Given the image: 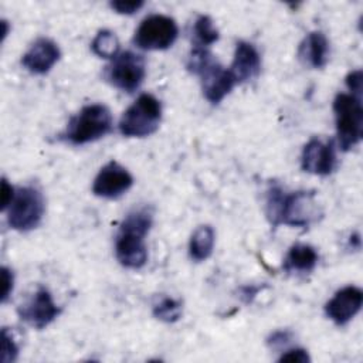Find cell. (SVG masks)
<instances>
[{"instance_id":"obj_2","label":"cell","mask_w":363,"mask_h":363,"mask_svg":"<svg viewBox=\"0 0 363 363\" xmlns=\"http://www.w3.org/2000/svg\"><path fill=\"white\" fill-rule=\"evenodd\" d=\"M112 126L113 118L109 108L104 104H89L69 119L62 138L71 145H85L108 135Z\"/></svg>"},{"instance_id":"obj_7","label":"cell","mask_w":363,"mask_h":363,"mask_svg":"<svg viewBox=\"0 0 363 363\" xmlns=\"http://www.w3.org/2000/svg\"><path fill=\"white\" fill-rule=\"evenodd\" d=\"M179 35L176 21L163 14H152L143 18L133 35V44L145 51H162L174 44Z\"/></svg>"},{"instance_id":"obj_15","label":"cell","mask_w":363,"mask_h":363,"mask_svg":"<svg viewBox=\"0 0 363 363\" xmlns=\"http://www.w3.org/2000/svg\"><path fill=\"white\" fill-rule=\"evenodd\" d=\"M230 71L235 78L237 84L248 82L259 75L261 57L254 44L248 41H238L235 44L234 58Z\"/></svg>"},{"instance_id":"obj_21","label":"cell","mask_w":363,"mask_h":363,"mask_svg":"<svg viewBox=\"0 0 363 363\" xmlns=\"http://www.w3.org/2000/svg\"><path fill=\"white\" fill-rule=\"evenodd\" d=\"M182 302L179 299L164 296L153 305V316L166 323H174L182 316Z\"/></svg>"},{"instance_id":"obj_23","label":"cell","mask_w":363,"mask_h":363,"mask_svg":"<svg viewBox=\"0 0 363 363\" xmlns=\"http://www.w3.org/2000/svg\"><path fill=\"white\" fill-rule=\"evenodd\" d=\"M145 6V1L142 0H129V1H125V0H115V1H111L109 3V7L116 11L118 14H135L136 11H139L142 7Z\"/></svg>"},{"instance_id":"obj_19","label":"cell","mask_w":363,"mask_h":363,"mask_svg":"<svg viewBox=\"0 0 363 363\" xmlns=\"http://www.w3.org/2000/svg\"><path fill=\"white\" fill-rule=\"evenodd\" d=\"M92 52L101 58L113 60L119 54V40L111 30H99L91 43Z\"/></svg>"},{"instance_id":"obj_29","label":"cell","mask_w":363,"mask_h":363,"mask_svg":"<svg viewBox=\"0 0 363 363\" xmlns=\"http://www.w3.org/2000/svg\"><path fill=\"white\" fill-rule=\"evenodd\" d=\"M261 289H262V286H251V285L250 286H242L240 296L242 298V301L245 303H250Z\"/></svg>"},{"instance_id":"obj_20","label":"cell","mask_w":363,"mask_h":363,"mask_svg":"<svg viewBox=\"0 0 363 363\" xmlns=\"http://www.w3.org/2000/svg\"><path fill=\"white\" fill-rule=\"evenodd\" d=\"M193 37H194V45L196 47H203L207 48L208 45L214 44L220 34L218 30L216 28L211 17L201 14L196 18L194 26H193Z\"/></svg>"},{"instance_id":"obj_25","label":"cell","mask_w":363,"mask_h":363,"mask_svg":"<svg viewBox=\"0 0 363 363\" xmlns=\"http://www.w3.org/2000/svg\"><path fill=\"white\" fill-rule=\"evenodd\" d=\"M278 360H279V362L308 363V362H311V357H309V354H308V352H306L305 349H302V347H295V349L285 350V353H282Z\"/></svg>"},{"instance_id":"obj_9","label":"cell","mask_w":363,"mask_h":363,"mask_svg":"<svg viewBox=\"0 0 363 363\" xmlns=\"http://www.w3.org/2000/svg\"><path fill=\"white\" fill-rule=\"evenodd\" d=\"M17 313L23 322L34 329H44L61 313V308L54 302L51 292L38 286L37 291L18 306Z\"/></svg>"},{"instance_id":"obj_24","label":"cell","mask_w":363,"mask_h":363,"mask_svg":"<svg viewBox=\"0 0 363 363\" xmlns=\"http://www.w3.org/2000/svg\"><path fill=\"white\" fill-rule=\"evenodd\" d=\"M1 282H3L1 302L6 303L7 299L10 298L11 292H13V288H14V274L7 267H1Z\"/></svg>"},{"instance_id":"obj_18","label":"cell","mask_w":363,"mask_h":363,"mask_svg":"<svg viewBox=\"0 0 363 363\" xmlns=\"http://www.w3.org/2000/svg\"><path fill=\"white\" fill-rule=\"evenodd\" d=\"M216 233L211 225H200L194 230L189 241V255L193 261H206L214 250Z\"/></svg>"},{"instance_id":"obj_17","label":"cell","mask_w":363,"mask_h":363,"mask_svg":"<svg viewBox=\"0 0 363 363\" xmlns=\"http://www.w3.org/2000/svg\"><path fill=\"white\" fill-rule=\"evenodd\" d=\"M318 259L319 255L312 245L296 242L288 250L282 268L286 272H311L315 269Z\"/></svg>"},{"instance_id":"obj_5","label":"cell","mask_w":363,"mask_h":363,"mask_svg":"<svg viewBox=\"0 0 363 363\" xmlns=\"http://www.w3.org/2000/svg\"><path fill=\"white\" fill-rule=\"evenodd\" d=\"M319 207L313 191L299 190L279 196L275 207L272 227L285 224L289 227H309L319 217Z\"/></svg>"},{"instance_id":"obj_13","label":"cell","mask_w":363,"mask_h":363,"mask_svg":"<svg viewBox=\"0 0 363 363\" xmlns=\"http://www.w3.org/2000/svg\"><path fill=\"white\" fill-rule=\"evenodd\" d=\"M204 98L211 104H220L237 85L231 71L220 65L216 60L210 61L199 74Z\"/></svg>"},{"instance_id":"obj_3","label":"cell","mask_w":363,"mask_h":363,"mask_svg":"<svg viewBox=\"0 0 363 363\" xmlns=\"http://www.w3.org/2000/svg\"><path fill=\"white\" fill-rule=\"evenodd\" d=\"M336 138L340 150L347 152L359 145L363 136L362 98L340 92L333 99Z\"/></svg>"},{"instance_id":"obj_1","label":"cell","mask_w":363,"mask_h":363,"mask_svg":"<svg viewBox=\"0 0 363 363\" xmlns=\"http://www.w3.org/2000/svg\"><path fill=\"white\" fill-rule=\"evenodd\" d=\"M153 224V211L143 206L133 208L123 218L115 240V255L119 264L129 269H139L147 261L145 238Z\"/></svg>"},{"instance_id":"obj_16","label":"cell","mask_w":363,"mask_h":363,"mask_svg":"<svg viewBox=\"0 0 363 363\" xmlns=\"http://www.w3.org/2000/svg\"><path fill=\"white\" fill-rule=\"evenodd\" d=\"M299 61L309 68H323L329 60V41L322 31L309 33L299 44Z\"/></svg>"},{"instance_id":"obj_14","label":"cell","mask_w":363,"mask_h":363,"mask_svg":"<svg viewBox=\"0 0 363 363\" xmlns=\"http://www.w3.org/2000/svg\"><path fill=\"white\" fill-rule=\"evenodd\" d=\"M61 58V50L55 41L47 37L37 38L21 57L23 67L35 75L47 74Z\"/></svg>"},{"instance_id":"obj_12","label":"cell","mask_w":363,"mask_h":363,"mask_svg":"<svg viewBox=\"0 0 363 363\" xmlns=\"http://www.w3.org/2000/svg\"><path fill=\"white\" fill-rule=\"evenodd\" d=\"M363 292L354 285H347L339 289L332 299L325 305L326 316L337 326L349 323L362 309Z\"/></svg>"},{"instance_id":"obj_27","label":"cell","mask_w":363,"mask_h":363,"mask_svg":"<svg viewBox=\"0 0 363 363\" xmlns=\"http://www.w3.org/2000/svg\"><path fill=\"white\" fill-rule=\"evenodd\" d=\"M292 339V333L289 330H277L268 337V345L272 349H279L286 346Z\"/></svg>"},{"instance_id":"obj_26","label":"cell","mask_w":363,"mask_h":363,"mask_svg":"<svg viewBox=\"0 0 363 363\" xmlns=\"http://www.w3.org/2000/svg\"><path fill=\"white\" fill-rule=\"evenodd\" d=\"M362 79H363V75H362L360 69H354V71L349 72L346 77V86L349 88L352 95L359 96V98L362 95Z\"/></svg>"},{"instance_id":"obj_8","label":"cell","mask_w":363,"mask_h":363,"mask_svg":"<svg viewBox=\"0 0 363 363\" xmlns=\"http://www.w3.org/2000/svg\"><path fill=\"white\" fill-rule=\"evenodd\" d=\"M146 77V61L133 51L119 52L105 69L106 81L125 92L136 91Z\"/></svg>"},{"instance_id":"obj_10","label":"cell","mask_w":363,"mask_h":363,"mask_svg":"<svg viewBox=\"0 0 363 363\" xmlns=\"http://www.w3.org/2000/svg\"><path fill=\"white\" fill-rule=\"evenodd\" d=\"M133 184V177L126 167L115 160L108 162L94 179L92 193L102 199L115 200L123 196Z\"/></svg>"},{"instance_id":"obj_4","label":"cell","mask_w":363,"mask_h":363,"mask_svg":"<svg viewBox=\"0 0 363 363\" xmlns=\"http://www.w3.org/2000/svg\"><path fill=\"white\" fill-rule=\"evenodd\" d=\"M162 122V104L152 94H142L122 113L119 130L126 138H145L155 133Z\"/></svg>"},{"instance_id":"obj_22","label":"cell","mask_w":363,"mask_h":363,"mask_svg":"<svg viewBox=\"0 0 363 363\" xmlns=\"http://www.w3.org/2000/svg\"><path fill=\"white\" fill-rule=\"evenodd\" d=\"M18 356V346L13 337V333L7 329H1V356L0 362L1 363H11L17 359Z\"/></svg>"},{"instance_id":"obj_28","label":"cell","mask_w":363,"mask_h":363,"mask_svg":"<svg viewBox=\"0 0 363 363\" xmlns=\"http://www.w3.org/2000/svg\"><path fill=\"white\" fill-rule=\"evenodd\" d=\"M16 191L13 189V186L7 182L6 177L1 179V210H7L10 203L13 201V197H14Z\"/></svg>"},{"instance_id":"obj_11","label":"cell","mask_w":363,"mask_h":363,"mask_svg":"<svg viewBox=\"0 0 363 363\" xmlns=\"http://www.w3.org/2000/svg\"><path fill=\"white\" fill-rule=\"evenodd\" d=\"M301 167L311 174L329 176L336 169L335 142L312 138L302 149Z\"/></svg>"},{"instance_id":"obj_6","label":"cell","mask_w":363,"mask_h":363,"mask_svg":"<svg viewBox=\"0 0 363 363\" xmlns=\"http://www.w3.org/2000/svg\"><path fill=\"white\" fill-rule=\"evenodd\" d=\"M45 211L43 193L34 186L20 187L7 208V223L16 231H30L40 225Z\"/></svg>"}]
</instances>
